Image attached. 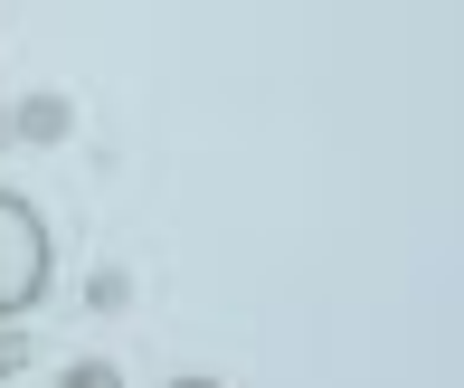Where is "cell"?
Instances as JSON below:
<instances>
[{"label": "cell", "instance_id": "6da1fadb", "mask_svg": "<svg viewBox=\"0 0 464 388\" xmlns=\"http://www.w3.org/2000/svg\"><path fill=\"white\" fill-rule=\"evenodd\" d=\"M38 285H48V228L19 199H0V313L38 304Z\"/></svg>", "mask_w": 464, "mask_h": 388}, {"label": "cell", "instance_id": "3957f363", "mask_svg": "<svg viewBox=\"0 0 464 388\" xmlns=\"http://www.w3.org/2000/svg\"><path fill=\"white\" fill-rule=\"evenodd\" d=\"M57 388H123V379L104 370V360H86V370H67V379H57Z\"/></svg>", "mask_w": 464, "mask_h": 388}, {"label": "cell", "instance_id": "7a4b0ae2", "mask_svg": "<svg viewBox=\"0 0 464 388\" xmlns=\"http://www.w3.org/2000/svg\"><path fill=\"white\" fill-rule=\"evenodd\" d=\"M19 133H29V142H57V133H67V104H29V114H19Z\"/></svg>", "mask_w": 464, "mask_h": 388}, {"label": "cell", "instance_id": "277c9868", "mask_svg": "<svg viewBox=\"0 0 464 388\" xmlns=\"http://www.w3.org/2000/svg\"><path fill=\"white\" fill-rule=\"evenodd\" d=\"M171 388H218V379H171Z\"/></svg>", "mask_w": 464, "mask_h": 388}]
</instances>
